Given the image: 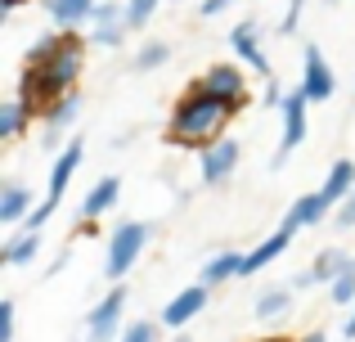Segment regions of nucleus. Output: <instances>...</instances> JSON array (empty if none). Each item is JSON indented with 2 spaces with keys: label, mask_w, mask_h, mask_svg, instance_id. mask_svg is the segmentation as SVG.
I'll return each instance as SVG.
<instances>
[{
  "label": "nucleus",
  "mask_w": 355,
  "mask_h": 342,
  "mask_svg": "<svg viewBox=\"0 0 355 342\" xmlns=\"http://www.w3.org/2000/svg\"><path fill=\"white\" fill-rule=\"evenodd\" d=\"M230 45H234V54H239L243 63H252L261 77H270V59L261 54V27L252 23V18H243L234 32H230Z\"/></svg>",
  "instance_id": "obj_12"
},
{
  "label": "nucleus",
  "mask_w": 355,
  "mask_h": 342,
  "mask_svg": "<svg viewBox=\"0 0 355 342\" xmlns=\"http://www.w3.org/2000/svg\"><path fill=\"white\" fill-rule=\"evenodd\" d=\"M302 342H329V338H324V334H306Z\"/></svg>",
  "instance_id": "obj_34"
},
{
  "label": "nucleus",
  "mask_w": 355,
  "mask_h": 342,
  "mask_svg": "<svg viewBox=\"0 0 355 342\" xmlns=\"http://www.w3.org/2000/svg\"><path fill=\"white\" fill-rule=\"evenodd\" d=\"M175 342H189V338H175Z\"/></svg>",
  "instance_id": "obj_36"
},
{
  "label": "nucleus",
  "mask_w": 355,
  "mask_h": 342,
  "mask_svg": "<svg viewBox=\"0 0 355 342\" xmlns=\"http://www.w3.org/2000/svg\"><path fill=\"white\" fill-rule=\"evenodd\" d=\"M117 189H121V180H117V176H104V180H95V189H90L86 198H81V216H86V221L104 216V212L117 203Z\"/></svg>",
  "instance_id": "obj_20"
},
{
  "label": "nucleus",
  "mask_w": 355,
  "mask_h": 342,
  "mask_svg": "<svg viewBox=\"0 0 355 342\" xmlns=\"http://www.w3.org/2000/svg\"><path fill=\"white\" fill-rule=\"evenodd\" d=\"M157 5H162V0H126V27H130V32H139V27L157 14Z\"/></svg>",
  "instance_id": "obj_27"
},
{
  "label": "nucleus",
  "mask_w": 355,
  "mask_h": 342,
  "mask_svg": "<svg viewBox=\"0 0 355 342\" xmlns=\"http://www.w3.org/2000/svg\"><path fill=\"white\" fill-rule=\"evenodd\" d=\"M198 86L207 90V95H216L220 104H230L234 113H239L243 104H248V81H243V72L234 68V63H211L207 77H202Z\"/></svg>",
  "instance_id": "obj_6"
},
{
  "label": "nucleus",
  "mask_w": 355,
  "mask_h": 342,
  "mask_svg": "<svg viewBox=\"0 0 355 342\" xmlns=\"http://www.w3.org/2000/svg\"><path fill=\"white\" fill-rule=\"evenodd\" d=\"M121 311H126V289H113L95 311L86 316V342H108L121 334Z\"/></svg>",
  "instance_id": "obj_7"
},
{
  "label": "nucleus",
  "mask_w": 355,
  "mask_h": 342,
  "mask_svg": "<svg viewBox=\"0 0 355 342\" xmlns=\"http://www.w3.org/2000/svg\"><path fill=\"white\" fill-rule=\"evenodd\" d=\"M320 194H324V203L338 212L342 203L355 194V162H351V158H338V162H333L329 176H324V185H320Z\"/></svg>",
  "instance_id": "obj_13"
},
{
  "label": "nucleus",
  "mask_w": 355,
  "mask_h": 342,
  "mask_svg": "<svg viewBox=\"0 0 355 342\" xmlns=\"http://www.w3.org/2000/svg\"><path fill=\"white\" fill-rule=\"evenodd\" d=\"M239 140H216V144H207L202 149V158H198V171H202V180L207 185H225L230 176H234L239 167Z\"/></svg>",
  "instance_id": "obj_9"
},
{
  "label": "nucleus",
  "mask_w": 355,
  "mask_h": 342,
  "mask_svg": "<svg viewBox=\"0 0 355 342\" xmlns=\"http://www.w3.org/2000/svg\"><path fill=\"white\" fill-rule=\"evenodd\" d=\"M18 5H23V0H0V14H14Z\"/></svg>",
  "instance_id": "obj_32"
},
{
  "label": "nucleus",
  "mask_w": 355,
  "mask_h": 342,
  "mask_svg": "<svg viewBox=\"0 0 355 342\" xmlns=\"http://www.w3.org/2000/svg\"><path fill=\"white\" fill-rule=\"evenodd\" d=\"M288 311H293V284L261 293V302H257V320H284Z\"/></svg>",
  "instance_id": "obj_22"
},
{
  "label": "nucleus",
  "mask_w": 355,
  "mask_h": 342,
  "mask_svg": "<svg viewBox=\"0 0 355 342\" xmlns=\"http://www.w3.org/2000/svg\"><path fill=\"white\" fill-rule=\"evenodd\" d=\"M95 5H99V0H45V14H50V23H54V27L72 32V27L90 23Z\"/></svg>",
  "instance_id": "obj_15"
},
{
  "label": "nucleus",
  "mask_w": 355,
  "mask_h": 342,
  "mask_svg": "<svg viewBox=\"0 0 355 342\" xmlns=\"http://www.w3.org/2000/svg\"><path fill=\"white\" fill-rule=\"evenodd\" d=\"M333 221H338V230H355V194L342 203L338 212H333Z\"/></svg>",
  "instance_id": "obj_30"
},
{
  "label": "nucleus",
  "mask_w": 355,
  "mask_h": 342,
  "mask_svg": "<svg viewBox=\"0 0 355 342\" xmlns=\"http://www.w3.org/2000/svg\"><path fill=\"white\" fill-rule=\"evenodd\" d=\"M81 149H86V144H81L77 135H72V144H68V149L59 153V158H54V167H50V189H45V203H41V207H36V212H32L27 221H23V230H32V234H41V225H45V221L54 216V212H59L63 194H68V180H72V171L81 167Z\"/></svg>",
  "instance_id": "obj_3"
},
{
  "label": "nucleus",
  "mask_w": 355,
  "mask_h": 342,
  "mask_svg": "<svg viewBox=\"0 0 355 342\" xmlns=\"http://www.w3.org/2000/svg\"><path fill=\"white\" fill-rule=\"evenodd\" d=\"M81 72V45L77 36H41L27 50V68L18 81V99L27 108H45L72 95V81Z\"/></svg>",
  "instance_id": "obj_1"
},
{
  "label": "nucleus",
  "mask_w": 355,
  "mask_h": 342,
  "mask_svg": "<svg viewBox=\"0 0 355 342\" xmlns=\"http://www.w3.org/2000/svg\"><path fill=\"white\" fill-rule=\"evenodd\" d=\"M36 253H41V234H32V230H18V234L5 239V248H0V262H5V266H32Z\"/></svg>",
  "instance_id": "obj_19"
},
{
  "label": "nucleus",
  "mask_w": 355,
  "mask_h": 342,
  "mask_svg": "<svg viewBox=\"0 0 355 342\" xmlns=\"http://www.w3.org/2000/svg\"><path fill=\"white\" fill-rule=\"evenodd\" d=\"M166 59H171V45H162V41H148L144 50L135 54V68H139V72H153V68H162Z\"/></svg>",
  "instance_id": "obj_26"
},
{
  "label": "nucleus",
  "mask_w": 355,
  "mask_h": 342,
  "mask_svg": "<svg viewBox=\"0 0 355 342\" xmlns=\"http://www.w3.org/2000/svg\"><path fill=\"white\" fill-rule=\"evenodd\" d=\"M329 212H333V207L324 203V194H320V189H315V194H302V198H297L293 207H288L284 230H293V234H297V230H306V225H320V221L329 216Z\"/></svg>",
  "instance_id": "obj_14"
},
{
  "label": "nucleus",
  "mask_w": 355,
  "mask_h": 342,
  "mask_svg": "<svg viewBox=\"0 0 355 342\" xmlns=\"http://www.w3.org/2000/svg\"><path fill=\"white\" fill-rule=\"evenodd\" d=\"M252 342H288V338H252Z\"/></svg>",
  "instance_id": "obj_35"
},
{
  "label": "nucleus",
  "mask_w": 355,
  "mask_h": 342,
  "mask_svg": "<svg viewBox=\"0 0 355 342\" xmlns=\"http://www.w3.org/2000/svg\"><path fill=\"white\" fill-rule=\"evenodd\" d=\"M148 243V225H139V221H121V225L108 234V257H104V280H121V275L130 271V266L139 262V253H144Z\"/></svg>",
  "instance_id": "obj_4"
},
{
  "label": "nucleus",
  "mask_w": 355,
  "mask_h": 342,
  "mask_svg": "<svg viewBox=\"0 0 355 342\" xmlns=\"http://www.w3.org/2000/svg\"><path fill=\"white\" fill-rule=\"evenodd\" d=\"M347 338H355V307H351V316H347V329H342Z\"/></svg>",
  "instance_id": "obj_33"
},
{
  "label": "nucleus",
  "mask_w": 355,
  "mask_h": 342,
  "mask_svg": "<svg viewBox=\"0 0 355 342\" xmlns=\"http://www.w3.org/2000/svg\"><path fill=\"white\" fill-rule=\"evenodd\" d=\"M117 342H157V325H153V320H135Z\"/></svg>",
  "instance_id": "obj_28"
},
{
  "label": "nucleus",
  "mask_w": 355,
  "mask_h": 342,
  "mask_svg": "<svg viewBox=\"0 0 355 342\" xmlns=\"http://www.w3.org/2000/svg\"><path fill=\"white\" fill-rule=\"evenodd\" d=\"M32 212H36L32 189L27 185H5V194H0V225H23Z\"/></svg>",
  "instance_id": "obj_18"
},
{
  "label": "nucleus",
  "mask_w": 355,
  "mask_h": 342,
  "mask_svg": "<svg viewBox=\"0 0 355 342\" xmlns=\"http://www.w3.org/2000/svg\"><path fill=\"white\" fill-rule=\"evenodd\" d=\"M77 108H81V99H77V90H72L68 99H59V104H54L50 113H45V135H41L45 149H54V144H59V135L68 131L72 122H77Z\"/></svg>",
  "instance_id": "obj_17"
},
{
  "label": "nucleus",
  "mask_w": 355,
  "mask_h": 342,
  "mask_svg": "<svg viewBox=\"0 0 355 342\" xmlns=\"http://www.w3.org/2000/svg\"><path fill=\"white\" fill-rule=\"evenodd\" d=\"M225 9H230V0H202L198 14H202V18H216V14H225Z\"/></svg>",
  "instance_id": "obj_31"
},
{
  "label": "nucleus",
  "mask_w": 355,
  "mask_h": 342,
  "mask_svg": "<svg viewBox=\"0 0 355 342\" xmlns=\"http://www.w3.org/2000/svg\"><path fill=\"white\" fill-rule=\"evenodd\" d=\"M306 108H311V99L302 95V90H288V99H284V140H279V149H275V162L270 167H284V158L297 149V144L306 140Z\"/></svg>",
  "instance_id": "obj_5"
},
{
  "label": "nucleus",
  "mask_w": 355,
  "mask_h": 342,
  "mask_svg": "<svg viewBox=\"0 0 355 342\" xmlns=\"http://www.w3.org/2000/svg\"><path fill=\"white\" fill-rule=\"evenodd\" d=\"M333 86H338V81H333V68L329 63H324V54L315 50V45H306L302 50V95L311 99V104H324V99L333 95Z\"/></svg>",
  "instance_id": "obj_8"
},
{
  "label": "nucleus",
  "mask_w": 355,
  "mask_h": 342,
  "mask_svg": "<svg viewBox=\"0 0 355 342\" xmlns=\"http://www.w3.org/2000/svg\"><path fill=\"white\" fill-rule=\"evenodd\" d=\"M0 342H14V302H0Z\"/></svg>",
  "instance_id": "obj_29"
},
{
  "label": "nucleus",
  "mask_w": 355,
  "mask_h": 342,
  "mask_svg": "<svg viewBox=\"0 0 355 342\" xmlns=\"http://www.w3.org/2000/svg\"><path fill=\"white\" fill-rule=\"evenodd\" d=\"M234 117V108L220 104L216 95H207L202 86H193L180 104L171 108V126H166V140L171 144H216L225 140V122Z\"/></svg>",
  "instance_id": "obj_2"
},
{
  "label": "nucleus",
  "mask_w": 355,
  "mask_h": 342,
  "mask_svg": "<svg viewBox=\"0 0 355 342\" xmlns=\"http://www.w3.org/2000/svg\"><path fill=\"white\" fill-rule=\"evenodd\" d=\"M90 23H95V45H121V36L130 32L126 27V5H113V0H104V5H95V14H90Z\"/></svg>",
  "instance_id": "obj_11"
},
{
  "label": "nucleus",
  "mask_w": 355,
  "mask_h": 342,
  "mask_svg": "<svg viewBox=\"0 0 355 342\" xmlns=\"http://www.w3.org/2000/svg\"><path fill=\"white\" fill-rule=\"evenodd\" d=\"M27 117H32V108L23 104V99H9V104H0V140H14V135L27 131Z\"/></svg>",
  "instance_id": "obj_24"
},
{
  "label": "nucleus",
  "mask_w": 355,
  "mask_h": 342,
  "mask_svg": "<svg viewBox=\"0 0 355 342\" xmlns=\"http://www.w3.org/2000/svg\"><path fill=\"white\" fill-rule=\"evenodd\" d=\"M355 262V257H347L342 248H324V253H315V262H311V275H315V284H333L342 271Z\"/></svg>",
  "instance_id": "obj_21"
},
{
  "label": "nucleus",
  "mask_w": 355,
  "mask_h": 342,
  "mask_svg": "<svg viewBox=\"0 0 355 342\" xmlns=\"http://www.w3.org/2000/svg\"><path fill=\"white\" fill-rule=\"evenodd\" d=\"M329 298L338 302V307H355V262H351L347 271H342L338 280L329 284Z\"/></svg>",
  "instance_id": "obj_25"
},
{
  "label": "nucleus",
  "mask_w": 355,
  "mask_h": 342,
  "mask_svg": "<svg viewBox=\"0 0 355 342\" xmlns=\"http://www.w3.org/2000/svg\"><path fill=\"white\" fill-rule=\"evenodd\" d=\"M288 243H293V230H284V225H279L275 234H270V239H261V243L252 248L248 257H243V271H239V275H257V271H266V266L275 262V257L284 253Z\"/></svg>",
  "instance_id": "obj_16"
},
{
  "label": "nucleus",
  "mask_w": 355,
  "mask_h": 342,
  "mask_svg": "<svg viewBox=\"0 0 355 342\" xmlns=\"http://www.w3.org/2000/svg\"><path fill=\"white\" fill-rule=\"evenodd\" d=\"M202 307H207V289H202V284L180 289V293H175V298L162 307V325H166V329H184L193 316H202Z\"/></svg>",
  "instance_id": "obj_10"
},
{
  "label": "nucleus",
  "mask_w": 355,
  "mask_h": 342,
  "mask_svg": "<svg viewBox=\"0 0 355 342\" xmlns=\"http://www.w3.org/2000/svg\"><path fill=\"white\" fill-rule=\"evenodd\" d=\"M239 271H243V257H239V253H216L207 266H202V289H211V284H225V280H234Z\"/></svg>",
  "instance_id": "obj_23"
}]
</instances>
